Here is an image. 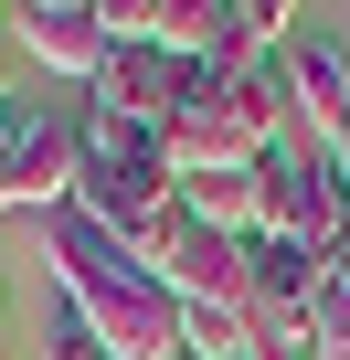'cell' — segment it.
Segmentation results:
<instances>
[{
    "label": "cell",
    "mask_w": 350,
    "mask_h": 360,
    "mask_svg": "<svg viewBox=\"0 0 350 360\" xmlns=\"http://www.w3.org/2000/svg\"><path fill=\"white\" fill-rule=\"evenodd\" d=\"M265 233L297 244V255H339V244H350V180H339L329 159H308V148H276V159H265ZM265 233H255V244H265Z\"/></svg>",
    "instance_id": "6da1fadb"
},
{
    "label": "cell",
    "mask_w": 350,
    "mask_h": 360,
    "mask_svg": "<svg viewBox=\"0 0 350 360\" xmlns=\"http://www.w3.org/2000/svg\"><path fill=\"white\" fill-rule=\"evenodd\" d=\"M276 85H287V117L318 138V159L350 138V43H318V32H287L276 53Z\"/></svg>",
    "instance_id": "7a4b0ae2"
},
{
    "label": "cell",
    "mask_w": 350,
    "mask_h": 360,
    "mask_svg": "<svg viewBox=\"0 0 350 360\" xmlns=\"http://www.w3.org/2000/svg\"><path fill=\"white\" fill-rule=\"evenodd\" d=\"M75 318L96 328L106 360H181V297H170L159 276H127V286H106V297L75 307Z\"/></svg>",
    "instance_id": "3957f363"
},
{
    "label": "cell",
    "mask_w": 350,
    "mask_h": 360,
    "mask_svg": "<svg viewBox=\"0 0 350 360\" xmlns=\"http://www.w3.org/2000/svg\"><path fill=\"white\" fill-rule=\"evenodd\" d=\"M96 117H117V127H170V106H181V53H159V43H117L106 64H96Z\"/></svg>",
    "instance_id": "277c9868"
},
{
    "label": "cell",
    "mask_w": 350,
    "mask_h": 360,
    "mask_svg": "<svg viewBox=\"0 0 350 360\" xmlns=\"http://www.w3.org/2000/svg\"><path fill=\"white\" fill-rule=\"evenodd\" d=\"M11 127H22V212H75L85 127L75 117H43V106H11Z\"/></svg>",
    "instance_id": "5b68a950"
},
{
    "label": "cell",
    "mask_w": 350,
    "mask_h": 360,
    "mask_svg": "<svg viewBox=\"0 0 350 360\" xmlns=\"http://www.w3.org/2000/svg\"><path fill=\"white\" fill-rule=\"evenodd\" d=\"M11 53H32V64L64 75V85H96V64H106L117 43H106L96 11H11Z\"/></svg>",
    "instance_id": "8992f818"
},
{
    "label": "cell",
    "mask_w": 350,
    "mask_h": 360,
    "mask_svg": "<svg viewBox=\"0 0 350 360\" xmlns=\"http://www.w3.org/2000/svg\"><path fill=\"white\" fill-rule=\"evenodd\" d=\"M181 212H192V233L255 244V233H265V159H255V169H192V180H181Z\"/></svg>",
    "instance_id": "52a82bcc"
},
{
    "label": "cell",
    "mask_w": 350,
    "mask_h": 360,
    "mask_svg": "<svg viewBox=\"0 0 350 360\" xmlns=\"http://www.w3.org/2000/svg\"><path fill=\"white\" fill-rule=\"evenodd\" d=\"M138 265L117 255V233L106 223H85V212H54V286H64V307H96L106 286H127Z\"/></svg>",
    "instance_id": "ba28073f"
},
{
    "label": "cell",
    "mask_w": 350,
    "mask_h": 360,
    "mask_svg": "<svg viewBox=\"0 0 350 360\" xmlns=\"http://www.w3.org/2000/svg\"><path fill=\"white\" fill-rule=\"evenodd\" d=\"M308 349H318V360H350V244L329 255V276H318V297H308Z\"/></svg>",
    "instance_id": "9c48e42d"
},
{
    "label": "cell",
    "mask_w": 350,
    "mask_h": 360,
    "mask_svg": "<svg viewBox=\"0 0 350 360\" xmlns=\"http://www.w3.org/2000/svg\"><path fill=\"white\" fill-rule=\"evenodd\" d=\"M287 11H297V0H234V22H244L255 53H287Z\"/></svg>",
    "instance_id": "30bf717a"
},
{
    "label": "cell",
    "mask_w": 350,
    "mask_h": 360,
    "mask_svg": "<svg viewBox=\"0 0 350 360\" xmlns=\"http://www.w3.org/2000/svg\"><path fill=\"white\" fill-rule=\"evenodd\" d=\"M43 360H106V349H96V328L64 307V318H54V339H43Z\"/></svg>",
    "instance_id": "8fae6325"
},
{
    "label": "cell",
    "mask_w": 350,
    "mask_h": 360,
    "mask_svg": "<svg viewBox=\"0 0 350 360\" xmlns=\"http://www.w3.org/2000/svg\"><path fill=\"white\" fill-rule=\"evenodd\" d=\"M0 212H22V127H11V106H0Z\"/></svg>",
    "instance_id": "7c38bea8"
},
{
    "label": "cell",
    "mask_w": 350,
    "mask_h": 360,
    "mask_svg": "<svg viewBox=\"0 0 350 360\" xmlns=\"http://www.w3.org/2000/svg\"><path fill=\"white\" fill-rule=\"evenodd\" d=\"M96 22H106V43H149V0H96Z\"/></svg>",
    "instance_id": "4fadbf2b"
},
{
    "label": "cell",
    "mask_w": 350,
    "mask_h": 360,
    "mask_svg": "<svg viewBox=\"0 0 350 360\" xmlns=\"http://www.w3.org/2000/svg\"><path fill=\"white\" fill-rule=\"evenodd\" d=\"M255 360H318L308 339H255Z\"/></svg>",
    "instance_id": "5bb4252c"
},
{
    "label": "cell",
    "mask_w": 350,
    "mask_h": 360,
    "mask_svg": "<svg viewBox=\"0 0 350 360\" xmlns=\"http://www.w3.org/2000/svg\"><path fill=\"white\" fill-rule=\"evenodd\" d=\"M0 106H11V32H0Z\"/></svg>",
    "instance_id": "9a60e30c"
},
{
    "label": "cell",
    "mask_w": 350,
    "mask_h": 360,
    "mask_svg": "<svg viewBox=\"0 0 350 360\" xmlns=\"http://www.w3.org/2000/svg\"><path fill=\"white\" fill-rule=\"evenodd\" d=\"M22 11H96V0H22Z\"/></svg>",
    "instance_id": "2e32d148"
},
{
    "label": "cell",
    "mask_w": 350,
    "mask_h": 360,
    "mask_svg": "<svg viewBox=\"0 0 350 360\" xmlns=\"http://www.w3.org/2000/svg\"><path fill=\"white\" fill-rule=\"evenodd\" d=\"M11 11H22V0H0V32H11Z\"/></svg>",
    "instance_id": "e0dca14e"
},
{
    "label": "cell",
    "mask_w": 350,
    "mask_h": 360,
    "mask_svg": "<svg viewBox=\"0 0 350 360\" xmlns=\"http://www.w3.org/2000/svg\"><path fill=\"white\" fill-rule=\"evenodd\" d=\"M0 360H11V339H0Z\"/></svg>",
    "instance_id": "ac0fdd59"
},
{
    "label": "cell",
    "mask_w": 350,
    "mask_h": 360,
    "mask_svg": "<svg viewBox=\"0 0 350 360\" xmlns=\"http://www.w3.org/2000/svg\"><path fill=\"white\" fill-rule=\"evenodd\" d=\"M244 360H255V349H244Z\"/></svg>",
    "instance_id": "d6986e66"
}]
</instances>
